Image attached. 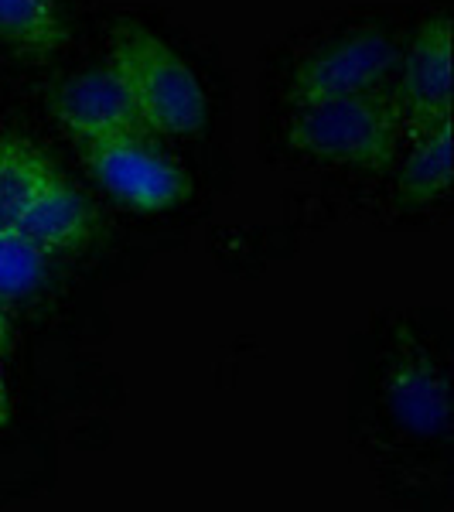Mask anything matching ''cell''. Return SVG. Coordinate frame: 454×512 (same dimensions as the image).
Instances as JSON below:
<instances>
[{"label": "cell", "instance_id": "6da1fadb", "mask_svg": "<svg viewBox=\"0 0 454 512\" xmlns=\"http://www.w3.org/2000/svg\"><path fill=\"white\" fill-rule=\"evenodd\" d=\"M110 69L117 72L151 137H192L209 120L198 76L168 41L144 24H117L110 38Z\"/></svg>", "mask_w": 454, "mask_h": 512}, {"label": "cell", "instance_id": "7a4b0ae2", "mask_svg": "<svg viewBox=\"0 0 454 512\" xmlns=\"http://www.w3.org/2000/svg\"><path fill=\"white\" fill-rule=\"evenodd\" d=\"M287 144L304 158L383 171L400 154L403 134L386 93H362L294 106Z\"/></svg>", "mask_w": 454, "mask_h": 512}, {"label": "cell", "instance_id": "3957f363", "mask_svg": "<svg viewBox=\"0 0 454 512\" xmlns=\"http://www.w3.org/2000/svg\"><path fill=\"white\" fill-rule=\"evenodd\" d=\"M393 89L386 93L403 140L454 120L451 86V18L437 14L417 28L414 41L393 69Z\"/></svg>", "mask_w": 454, "mask_h": 512}, {"label": "cell", "instance_id": "277c9868", "mask_svg": "<svg viewBox=\"0 0 454 512\" xmlns=\"http://www.w3.org/2000/svg\"><path fill=\"white\" fill-rule=\"evenodd\" d=\"M89 175L137 212H164L188 195V175L154 151L147 137H103L79 144Z\"/></svg>", "mask_w": 454, "mask_h": 512}, {"label": "cell", "instance_id": "5b68a950", "mask_svg": "<svg viewBox=\"0 0 454 512\" xmlns=\"http://www.w3.org/2000/svg\"><path fill=\"white\" fill-rule=\"evenodd\" d=\"M396 62H400V48L390 35L356 31L297 65L291 79V103L308 106L325 103V99L379 93V86L393 79Z\"/></svg>", "mask_w": 454, "mask_h": 512}, {"label": "cell", "instance_id": "8992f818", "mask_svg": "<svg viewBox=\"0 0 454 512\" xmlns=\"http://www.w3.org/2000/svg\"><path fill=\"white\" fill-rule=\"evenodd\" d=\"M52 117L76 144L103 137H151L110 65L59 82L52 93Z\"/></svg>", "mask_w": 454, "mask_h": 512}, {"label": "cell", "instance_id": "52a82bcc", "mask_svg": "<svg viewBox=\"0 0 454 512\" xmlns=\"http://www.w3.org/2000/svg\"><path fill=\"white\" fill-rule=\"evenodd\" d=\"M18 229L48 256L82 253L96 233V212L89 198L52 168L24 205Z\"/></svg>", "mask_w": 454, "mask_h": 512}, {"label": "cell", "instance_id": "ba28073f", "mask_svg": "<svg viewBox=\"0 0 454 512\" xmlns=\"http://www.w3.org/2000/svg\"><path fill=\"white\" fill-rule=\"evenodd\" d=\"M393 417L414 434H441L451 420L448 376L427 359H403L386 379Z\"/></svg>", "mask_w": 454, "mask_h": 512}, {"label": "cell", "instance_id": "9c48e42d", "mask_svg": "<svg viewBox=\"0 0 454 512\" xmlns=\"http://www.w3.org/2000/svg\"><path fill=\"white\" fill-rule=\"evenodd\" d=\"M69 28L59 0H0V45L21 59L48 62L65 48Z\"/></svg>", "mask_w": 454, "mask_h": 512}, {"label": "cell", "instance_id": "30bf717a", "mask_svg": "<svg viewBox=\"0 0 454 512\" xmlns=\"http://www.w3.org/2000/svg\"><path fill=\"white\" fill-rule=\"evenodd\" d=\"M403 144H407V158L400 168V195L417 205L448 195L454 181V120Z\"/></svg>", "mask_w": 454, "mask_h": 512}, {"label": "cell", "instance_id": "8fae6325", "mask_svg": "<svg viewBox=\"0 0 454 512\" xmlns=\"http://www.w3.org/2000/svg\"><path fill=\"white\" fill-rule=\"evenodd\" d=\"M55 164L24 137L0 134V226H18L28 198Z\"/></svg>", "mask_w": 454, "mask_h": 512}, {"label": "cell", "instance_id": "7c38bea8", "mask_svg": "<svg viewBox=\"0 0 454 512\" xmlns=\"http://www.w3.org/2000/svg\"><path fill=\"white\" fill-rule=\"evenodd\" d=\"M48 253H41L18 226H0V297H28L45 280Z\"/></svg>", "mask_w": 454, "mask_h": 512}, {"label": "cell", "instance_id": "4fadbf2b", "mask_svg": "<svg viewBox=\"0 0 454 512\" xmlns=\"http://www.w3.org/2000/svg\"><path fill=\"white\" fill-rule=\"evenodd\" d=\"M7 424V386H4V376H0V427Z\"/></svg>", "mask_w": 454, "mask_h": 512}, {"label": "cell", "instance_id": "5bb4252c", "mask_svg": "<svg viewBox=\"0 0 454 512\" xmlns=\"http://www.w3.org/2000/svg\"><path fill=\"white\" fill-rule=\"evenodd\" d=\"M7 335H11V325H7L4 311H0V352H4V349H7Z\"/></svg>", "mask_w": 454, "mask_h": 512}]
</instances>
